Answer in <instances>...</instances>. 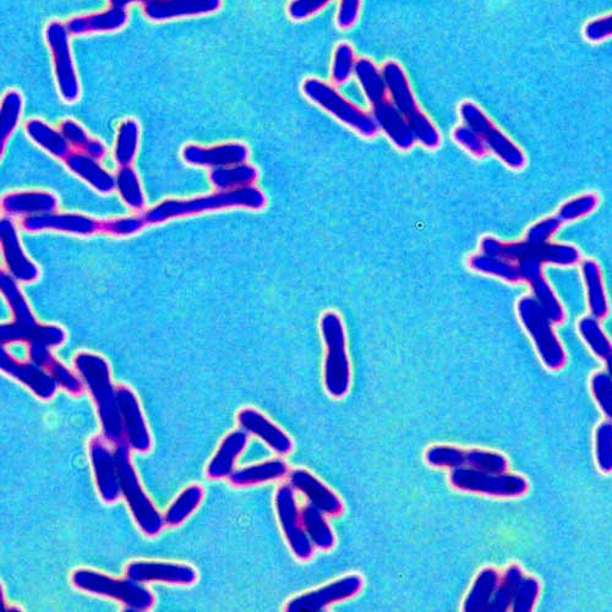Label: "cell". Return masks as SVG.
I'll list each match as a JSON object with an SVG mask.
<instances>
[{
    "instance_id": "obj_29",
    "label": "cell",
    "mask_w": 612,
    "mask_h": 612,
    "mask_svg": "<svg viewBox=\"0 0 612 612\" xmlns=\"http://www.w3.org/2000/svg\"><path fill=\"white\" fill-rule=\"evenodd\" d=\"M468 266L482 275L493 276L500 280L518 284L523 282L521 272L515 262L508 261L500 256L480 253L472 255L468 260Z\"/></svg>"
},
{
    "instance_id": "obj_39",
    "label": "cell",
    "mask_w": 612,
    "mask_h": 612,
    "mask_svg": "<svg viewBox=\"0 0 612 612\" xmlns=\"http://www.w3.org/2000/svg\"><path fill=\"white\" fill-rule=\"evenodd\" d=\"M354 48L351 43L341 42L335 49L333 54L331 80L335 85L346 84L352 78L355 70Z\"/></svg>"
},
{
    "instance_id": "obj_41",
    "label": "cell",
    "mask_w": 612,
    "mask_h": 612,
    "mask_svg": "<svg viewBox=\"0 0 612 612\" xmlns=\"http://www.w3.org/2000/svg\"><path fill=\"white\" fill-rule=\"evenodd\" d=\"M202 499V489L199 486H191V488L184 491L179 499L174 502L171 510L168 511L166 521L171 526H177V524L185 521V518L189 517L191 513L195 511V508L199 506Z\"/></svg>"
},
{
    "instance_id": "obj_9",
    "label": "cell",
    "mask_w": 612,
    "mask_h": 612,
    "mask_svg": "<svg viewBox=\"0 0 612 612\" xmlns=\"http://www.w3.org/2000/svg\"><path fill=\"white\" fill-rule=\"evenodd\" d=\"M450 482L457 490L494 497H519L528 491L527 480L521 475L489 473L467 466L452 469Z\"/></svg>"
},
{
    "instance_id": "obj_53",
    "label": "cell",
    "mask_w": 612,
    "mask_h": 612,
    "mask_svg": "<svg viewBox=\"0 0 612 612\" xmlns=\"http://www.w3.org/2000/svg\"><path fill=\"white\" fill-rule=\"evenodd\" d=\"M362 7V0H341L337 13V25L342 30H349L357 23Z\"/></svg>"
},
{
    "instance_id": "obj_20",
    "label": "cell",
    "mask_w": 612,
    "mask_h": 612,
    "mask_svg": "<svg viewBox=\"0 0 612 612\" xmlns=\"http://www.w3.org/2000/svg\"><path fill=\"white\" fill-rule=\"evenodd\" d=\"M239 424L248 433L260 437L278 455H288L292 451L291 437L258 411L244 409L239 414Z\"/></svg>"
},
{
    "instance_id": "obj_2",
    "label": "cell",
    "mask_w": 612,
    "mask_h": 612,
    "mask_svg": "<svg viewBox=\"0 0 612 612\" xmlns=\"http://www.w3.org/2000/svg\"><path fill=\"white\" fill-rule=\"evenodd\" d=\"M266 205L265 195L254 185L250 187L221 190V193L183 201H166L155 209L146 212L147 223L157 224L171 218L198 215V213L244 207V209L261 210Z\"/></svg>"
},
{
    "instance_id": "obj_8",
    "label": "cell",
    "mask_w": 612,
    "mask_h": 612,
    "mask_svg": "<svg viewBox=\"0 0 612 612\" xmlns=\"http://www.w3.org/2000/svg\"><path fill=\"white\" fill-rule=\"evenodd\" d=\"M46 43L51 52L54 76L62 100L73 103L81 95L80 81L76 73L73 52L70 47V32L62 21L53 20L46 26Z\"/></svg>"
},
{
    "instance_id": "obj_46",
    "label": "cell",
    "mask_w": 612,
    "mask_h": 612,
    "mask_svg": "<svg viewBox=\"0 0 612 612\" xmlns=\"http://www.w3.org/2000/svg\"><path fill=\"white\" fill-rule=\"evenodd\" d=\"M453 139L464 150H467L472 156L477 158L485 157L490 151L482 136L466 124L459 125V127L453 130Z\"/></svg>"
},
{
    "instance_id": "obj_18",
    "label": "cell",
    "mask_w": 612,
    "mask_h": 612,
    "mask_svg": "<svg viewBox=\"0 0 612 612\" xmlns=\"http://www.w3.org/2000/svg\"><path fill=\"white\" fill-rule=\"evenodd\" d=\"M221 4L222 0H157L145 5L144 12L150 20L168 21L215 13Z\"/></svg>"
},
{
    "instance_id": "obj_50",
    "label": "cell",
    "mask_w": 612,
    "mask_h": 612,
    "mask_svg": "<svg viewBox=\"0 0 612 612\" xmlns=\"http://www.w3.org/2000/svg\"><path fill=\"white\" fill-rule=\"evenodd\" d=\"M561 226L562 223L556 216L543 218V220L535 222L533 226L529 227L526 238L537 243L550 242V239L555 236Z\"/></svg>"
},
{
    "instance_id": "obj_54",
    "label": "cell",
    "mask_w": 612,
    "mask_h": 612,
    "mask_svg": "<svg viewBox=\"0 0 612 612\" xmlns=\"http://www.w3.org/2000/svg\"><path fill=\"white\" fill-rule=\"evenodd\" d=\"M153 2H157V0H109V3H111V7H119L125 9H127L130 4L142 3L145 7V5Z\"/></svg>"
},
{
    "instance_id": "obj_19",
    "label": "cell",
    "mask_w": 612,
    "mask_h": 612,
    "mask_svg": "<svg viewBox=\"0 0 612 612\" xmlns=\"http://www.w3.org/2000/svg\"><path fill=\"white\" fill-rule=\"evenodd\" d=\"M2 243L5 262H7L8 269L16 280L24 283L37 280L40 271H38L34 262L25 255L16 229L9 220L2 222Z\"/></svg>"
},
{
    "instance_id": "obj_44",
    "label": "cell",
    "mask_w": 612,
    "mask_h": 612,
    "mask_svg": "<svg viewBox=\"0 0 612 612\" xmlns=\"http://www.w3.org/2000/svg\"><path fill=\"white\" fill-rule=\"evenodd\" d=\"M595 459L601 472H612V420L601 423L595 431Z\"/></svg>"
},
{
    "instance_id": "obj_1",
    "label": "cell",
    "mask_w": 612,
    "mask_h": 612,
    "mask_svg": "<svg viewBox=\"0 0 612 612\" xmlns=\"http://www.w3.org/2000/svg\"><path fill=\"white\" fill-rule=\"evenodd\" d=\"M482 253L500 256L515 262L521 272L523 282L532 288L533 297L542 304L546 314L555 325L565 321V309L554 289L544 276L543 266H573L581 262V253L571 244H556L551 242L537 243L524 239L522 242L504 243L494 237H484Z\"/></svg>"
},
{
    "instance_id": "obj_13",
    "label": "cell",
    "mask_w": 612,
    "mask_h": 612,
    "mask_svg": "<svg viewBox=\"0 0 612 612\" xmlns=\"http://www.w3.org/2000/svg\"><path fill=\"white\" fill-rule=\"evenodd\" d=\"M363 588V578L351 575L337 579L325 587L299 595L287 605L289 612H320L330 605L351 599Z\"/></svg>"
},
{
    "instance_id": "obj_23",
    "label": "cell",
    "mask_w": 612,
    "mask_h": 612,
    "mask_svg": "<svg viewBox=\"0 0 612 612\" xmlns=\"http://www.w3.org/2000/svg\"><path fill=\"white\" fill-rule=\"evenodd\" d=\"M128 577L134 581H162L176 584H190L196 579L193 568L183 565L149 564L138 562L128 568Z\"/></svg>"
},
{
    "instance_id": "obj_6",
    "label": "cell",
    "mask_w": 612,
    "mask_h": 612,
    "mask_svg": "<svg viewBox=\"0 0 612 612\" xmlns=\"http://www.w3.org/2000/svg\"><path fill=\"white\" fill-rule=\"evenodd\" d=\"M302 91L309 101L332 114L333 117L357 131L364 138H374L379 133V125L373 114L363 111L362 108L348 101V98L343 97L335 86L320 79L308 78L304 80Z\"/></svg>"
},
{
    "instance_id": "obj_33",
    "label": "cell",
    "mask_w": 612,
    "mask_h": 612,
    "mask_svg": "<svg viewBox=\"0 0 612 612\" xmlns=\"http://www.w3.org/2000/svg\"><path fill=\"white\" fill-rule=\"evenodd\" d=\"M258 179L256 168L245 163L240 165L213 169L211 182L221 190H233L250 187Z\"/></svg>"
},
{
    "instance_id": "obj_15",
    "label": "cell",
    "mask_w": 612,
    "mask_h": 612,
    "mask_svg": "<svg viewBox=\"0 0 612 612\" xmlns=\"http://www.w3.org/2000/svg\"><path fill=\"white\" fill-rule=\"evenodd\" d=\"M248 155V147L242 142L213 147L189 145L183 150L184 161L189 165L212 169L240 165L247 161Z\"/></svg>"
},
{
    "instance_id": "obj_34",
    "label": "cell",
    "mask_w": 612,
    "mask_h": 612,
    "mask_svg": "<svg viewBox=\"0 0 612 612\" xmlns=\"http://www.w3.org/2000/svg\"><path fill=\"white\" fill-rule=\"evenodd\" d=\"M140 128L135 119H125L120 124L114 150V158L120 167H129L133 163L139 146Z\"/></svg>"
},
{
    "instance_id": "obj_25",
    "label": "cell",
    "mask_w": 612,
    "mask_h": 612,
    "mask_svg": "<svg viewBox=\"0 0 612 612\" xmlns=\"http://www.w3.org/2000/svg\"><path fill=\"white\" fill-rule=\"evenodd\" d=\"M91 457L103 499L116 501L119 496L117 458L98 440L92 442Z\"/></svg>"
},
{
    "instance_id": "obj_16",
    "label": "cell",
    "mask_w": 612,
    "mask_h": 612,
    "mask_svg": "<svg viewBox=\"0 0 612 612\" xmlns=\"http://www.w3.org/2000/svg\"><path fill=\"white\" fill-rule=\"evenodd\" d=\"M289 484L294 490L305 495L310 505L319 508L327 516H338L343 511V505L333 491L321 482L315 475L305 469H295L289 474Z\"/></svg>"
},
{
    "instance_id": "obj_45",
    "label": "cell",
    "mask_w": 612,
    "mask_h": 612,
    "mask_svg": "<svg viewBox=\"0 0 612 612\" xmlns=\"http://www.w3.org/2000/svg\"><path fill=\"white\" fill-rule=\"evenodd\" d=\"M540 593V584L534 577L522 578L516 589L515 597L512 601V611L530 612L534 609Z\"/></svg>"
},
{
    "instance_id": "obj_32",
    "label": "cell",
    "mask_w": 612,
    "mask_h": 612,
    "mask_svg": "<svg viewBox=\"0 0 612 612\" xmlns=\"http://www.w3.org/2000/svg\"><path fill=\"white\" fill-rule=\"evenodd\" d=\"M288 473L287 464L280 459L264 462L249 468L242 469L231 475V480L234 485L249 486L262 484L267 482H275V480L286 477Z\"/></svg>"
},
{
    "instance_id": "obj_51",
    "label": "cell",
    "mask_w": 612,
    "mask_h": 612,
    "mask_svg": "<svg viewBox=\"0 0 612 612\" xmlns=\"http://www.w3.org/2000/svg\"><path fill=\"white\" fill-rule=\"evenodd\" d=\"M145 217H129L123 220H114L101 223V231L113 234V236H133L146 224Z\"/></svg>"
},
{
    "instance_id": "obj_12",
    "label": "cell",
    "mask_w": 612,
    "mask_h": 612,
    "mask_svg": "<svg viewBox=\"0 0 612 612\" xmlns=\"http://www.w3.org/2000/svg\"><path fill=\"white\" fill-rule=\"evenodd\" d=\"M118 480L123 486V494L127 497L131 511H134L136 521L147 535H155L160 532L162 522L155 508L147 501L140 490L138 480L135 479L133 469L128 461V453L125 448H120L116 455Z\"/></svg>"
},
{
    "instance_id": "obj_28",
    "label": "cell",
    "mask_w": 612,
    "mask_h": 612,
    "mask_svg": "<svg viewBox=\"0 0 612 612\" xmlns=\"http://www.w3.org/2000/svg\"><path fill=\"white\" fill-rule=\"evenodd\" d=\"M500 579L499 573L494 568H484L475 578L473 587L464 601L463 610L468 612L488 611L496 589L499 587Z\"/></svg>"
},
{
    "instance_id": "obj_40",
    "label": "cell",
    "mask_w": 612,
    "mask_h": 612,
    "mask_svg": "<svg viewBox=\"0 0 612 612\" xmlns=\"http://www.w3.org/2000/svg\"><path fill=\"white\" fill-rule=\"evenodd\" d=\"M24 100L18 90H9L2 102V149L4 142L12 135L23 113Z\"/></svg>"
},
{
    "instance_id": "obj_22",
    "label": "cell",
    "mask_w": 612,
    "mask_h": 612,
    "mask_svg": "<svg viewBox=\"0 0 612 612\" xmlns=\"http://www.w3.org/2000/svg\"><path fill=\"white\" fill-rule=\"evenodd\" d=\"M56 196L46 191H24L5 196L3 210L10 216L30 217L56 211Z\"/></svg>"
},
{
    "instance_id": "obj_10",
    "label": "cell",
    "mask_w": 612,
    "mask_h": 612,
    "mask_svg": "<svg viewBox=\"0 0 612 612\" xmlns=\"http://www.w3.org/2000/svg\"><path fill=\"white\" fill-rule=\"evenodd\" d=\"M276 510L282 532L294 556L298 560H310L314 555V545L305 532L302 511H299L291 484L282 485L277 490Z\"/></svg>"
},
{
    "instance_id": "obj_38",
    "label": "cell",
    "mask_w": 612,
    "mask_h": 612,
    "mask_svg": "<svg viewBox=\"0 0 612 612\" xmlns=\"http://www.w3.org/2000/svg\"><path fill=\"white\" fill-rule=\"evenodd\" d=\"M599 205V196L594 193L578 195L577 198H573L565 202L560 206L559 211L556 213V217L559 218L561 223H570L581 220L583 217H587L590 213L597 210Z\"/></svg>"
},
{
    "instance_id": "obj_49",
    "label": "cell",
    "mask_w": 612,
    "mask_h": 612,
    "mask_svg": "<svg viewBox=\"0 0 612 612\" xmlns=\"http://www.w3.org/2000/svg\"><path fill=\"white\" fill-rule=\"evenodd\" d=\"M332 0H292L288 15L294 21H304L321 12Z\"/></svg>"
},
{
    "instance_id": "obj_43",
    "label": "cell",
    "mask_w": 612,
    "mask_h": 612,
    "mask_svg": "<svg viewBox=\"0 0 612 612\" xmlns=\"http://www.w3.org/2000/svg\"><path fill=\"white\" fill-rule=\"evenodd\" d=\"M466 466L489 473H506L508 461L497 452L484 450L467 451Z\"/></svg>"
},
{
    "instance_id": "obj_27",
    "label": "cell",
    "mask_w": 612,
    "mask_h": 612,
    "mask_svg": "<svg viewBox=\"0 0 612 612\" xmlns=\"http://www.w3.org/2000/svg\"><path fill=\"white\" fill-rule=\"evenodd\" d=\"M26 134L41 149L51 153L54 157L67 158L70 155V144L64 138L62 131L54 130L41 119H30L26 123Z\"/></svg>"
},
{
    "instance_id": "obj_21",
    "label": "cell",
    "mask_w": 612,
    "mask_h": 612,
    "mask_svg": "<svg viewBox=\"0 0 612 612\" xmlns=\"http://www.w3.org/2000/svg\"><path fill=\"white\" fill-rule=\"evenodd\" d=\"M129 19L125 8L111 7L103 13L76 16L68 21L70 35L105 34L123 29Z\"/></svg>"
},
{
    "instance_id": "obj_30",
    "label": "cell",
    "mask_w": 612,
    "mask_h": 612,
    "mask_svg": "<svg viewBox=\"0 0 612 612\" xmlns=\"http://www.w3.org/2000/svg\"><path fill=\"white\" fill-rule=\"evenodd\" d=\"M248 444V435L244 431H236L223 441L209 468L211 478H223L232 473V468L236 458L243 452Z\"/></svg>"
},
{
    "instance_id": "obj_5",
    "label": "cell",
    "mask_w": 612,
    "mask_h": 612,
    "mask_svg": "<svg viewBox=\"0 0 612 612\" xmlns=\"http://www.w3.org/2000/svg\"><path fill=\"white\" fill-rule=\"evenodd\" d=\"M517 313L546 368L553 371L564 368L565 349L556 336L553 320L546 314L542 304L533 295H526L519 299Z\"/></svg>"
},
{
    "instance_id": "obj_42",
    "label": "cell",
    "mask_w": 612,
    "mask_h": 612,
    "mask_svg": "<svg viewBox=\"0 0 612 612\" xmlns=\"http://www.w3.org/2000/svg\"><path fill=\"white\" fill-rule=\"evenodd\" d=\"M467 452L452 446H434L426 452V462L434 468L455 469L466 466Z\"/></svg>"
},
{
    "instance_id": "obj_35",
    "label": "cell",
    "mask_w": 612,
    "mask_h": 612,
    "mask_svg": "<svg viewBox=\"0 0 612 612\" xmlns=\"http://www.w3.org/2000/svg\"><path fill=\"white\" fill-rule=\"evenodd\" d=\"M578 332L590 351L598 358L605 362L612 355V343L609 337L605 335L599 320L593 318V316L582 318L578 321Z\"/></svg>"
},
{
    "instance_id": "obj_47",
    "label": "cell",
    "mask_w": 612,
    "mask_h": 612,
    "mask_svg": "<svg viewBox=\"0 0 612 612\" xmlns=\"http://www.w3.org/2000/svg\"><path fill=\"white\" fill-rule=\"evenodd\" d=\"M593 396L597 401L601 412H603L609 420H612V379L608 373H597L592 377L590 382Z\"/></svg>"
},
{
    "instance_id": "obj_52",
    "label": "cell",
    "mask_w": 612,
    "mask_h": 612,
    "mask_svg": "<svg viewBox=\"0 0 612 612\" xmlns=\"http://www.w3.org/2000/svg\"><path fill=\"white\" fill-rule=\"evenodd\" d=\"M60 131H62L64 138L67 139L70 146L76 147L79 150L85 151L92 141L85 129L73 119L63 120L62 124H60Z\"/></svg>"
},
{
    "instance_id": "obj_48",
    "label": "cell",
    "mask_w": 612,
    "mask_h": 612,
    "mask_svg": "<svg viewBox=\"0 0 612 612\" xmlns=\"http://www.w3.org/2000/svg\"><path fill=\"white\" fill-rule=\"evenodd\" d=\"M583 35L590 43H600L612 37V13L588 21L583 27Z\"/></svg>"
},
{
    "instance_id": "obj_55",
    "label": "cell",
    "mask_w": 612,
    "mask_h": 612,
    "mask_svg": "<svg viewBox=\"0 0 612 612\" xmlns=\"http://www.w3.org/2000/svg\"><path fill=\"white\" fill-rule=\"evenodd\" d=\"M605 364L606 369H608V374L611 376L612 379V355H610V357L605 360Z\"/></svg>"
},
{
    "instance_id": "obj_7",
    "label": "cell",
    "mask_w": 612,
    "mask_h": 612,
    "mask_svg": "<svg viewBox=\"0 0 612 612\" xmlns=\"http://www.w3.org/2000/svg\"><path fill=\"white\" fill-rule=\"evenodd\" d=\"M459 116L463 123L471 127L482 136L486 146L493 151L497 158L513 171H521L526 166V153L521 150L515 141L501 131L486 113L472 101H464L459 106Z\"/></svg>"
},
{
    "instance_id": "obj_31",
    "label": "cell",
    "mask_w": 612,
    "mask_h": 612,
    "mask_svg": "<svg viewBox=\"0 0 612 612\" xmlns=\"http://www.w3.org/2000/svg\"><path fill=\"white\" fill-rule=\"evenodd\" d=\"M302 521L311 543L320 550H331L336 545L335 534L325 519V513L309 505L302 510Z\"/></svg>"
},
{
    "instance_id": "obj_17",
    "label": "cell",
    "mask_w": 612,
    "mask_h": 612,
    "mask_svg": "<svg viewBox=\"0 0 612 612\" xmlns=\"http://www.w3.org/2000/svg\"><path fill=\"white\" fill-rule=\"evenodd\" d=\"M21 226L27 232L60 231L78 236H91L101 231V223L83 215H56V213H43L25 217Z\"/></svg>"
},
{
    "instance_id": "obj_37",
    "label": "cell",
    "mask_w": 612,
    "mask_h": 612,
    "mask_svg": "<svg viewBox=\"0 0 612 612\" xmlns=\"http://www.w3.org/2000/svg\"><path fill=\"white\" fill-rule=\"evenodd\" d=\"M116 188L120 196L133 210H142L145 207V196L142 191L139 177L133 168L120 167V171L116 178Z\"/></svg>"
},
{
    "instance_id": "obj_36",
    "label": "cell",
    "mask_w": 612,
    "mask_h": 612,
    "mask_svg": "<svg viewBox=\"0 0 612 612\" xmlns=\"http://www.w3.org/2000/svg\"><path fill=\"white\" fill-rule=\"evenodd\" d=\"M523 577L524 575L521 567L517 565L508 567L504 578L500 579L499 587L496 589V593L493 600H491L488 611L502 612L511 608L516 589Z\"/></svg>"
},
{
    "instance_id": "obj_14",
    "label": "cell",
    "mask_w": 612,
    "mask_h": 612,
    "mask_svg": "<svg viewBox=\"0 0 612 612\" xmlns=\"http://www.w3.org/2000/svg\"><path fill=\"white\" fill-rule=\"evenodd\" d=\"M369 102L373 109L371 114L379 125V129L384 131L397 149L411 150L417 138H415L411 125L392 102L390 94L375 97Z\"/></svg>"
},
{
    "instance_id": "obj_26",
    "label": "cell",
    "mask_w": 612,
    "mask_h": 612,
    "mask_svg": "<svg viewBox=\"0 0 612 612\" xmlns=\"http://www.w3.org/2000/svg\"><path fill=\"white\" fill-rule=\"evenodd\" d=\"M86 153H70L65 163L76 176L84 179L92 188L101 193H111L116 189V178L103 169L100 163Z\"/></svg>"
},
{
    "instance_id": "obj_3",
    "label": "cell",
    "mask_w": 612,
    "mask_h": 612,
    "mask_svg": "<svg viewBox=\"0 0 612 612\" xmlns=\"http://www.w3.org/2000/svg\"><path fill=\"white\" fill-rule=\"evenodd\" d=\"M381 70L392 102L411 125L417 141L426 149H437L441 144L439 130L419 107L406 71L395 60L386 62Z\"/></svg>"
},
{
    "instance_id": "obj_24",
    "label": "cell",
    "mask_w": 612,
    "mask_h": 612,
    "mask_svg": "<svg viewBox=\"0 0 612 612\" xmlns=\"http://www.w3.org/2000/svg\"><path fill=\"white\" fill-rule=\"evenodd\" d=\"M581 271L586 284L590 316L599 321L605 320L610 313V306L600 266L597 261L586 259L581 262Z\"/></svg>"
},
{
    "instance_id": "obj_4",
    "label": "cell",
    "mask_w": 612,
    "mask_h": 612,
    "mask_svg": "<svg viewBox=\"0 0 612 612\" xmlns=\"http://www.w3.org/2000/svg\"><path fill=\"white\" fill-rule=\"evenodd\" d=\"M320 326L326 346L325 389L330 396L342 398L351 387V364L343 322L335 311H329L322 316Z\"/></svg>"
},
{
    "instance_id": "obj_11",
    "label": "cell",
    "mask_w": 612,
    "mask_h": 612,
    "mask_svg": "<svg viewBox=\"0 0 612 612\" xmlns=\"http://www.w3.org/2000/svg\"><path fill=\"white\" fill-rule=\"evenodd\" d=\"M74 584L76 587L86 590V592L118 599L131 609H147L153 603V597L149 590L142 589L134 583L116 581V579L98 575L95 572H76Z\"/></svg>"
}]
</instances>
